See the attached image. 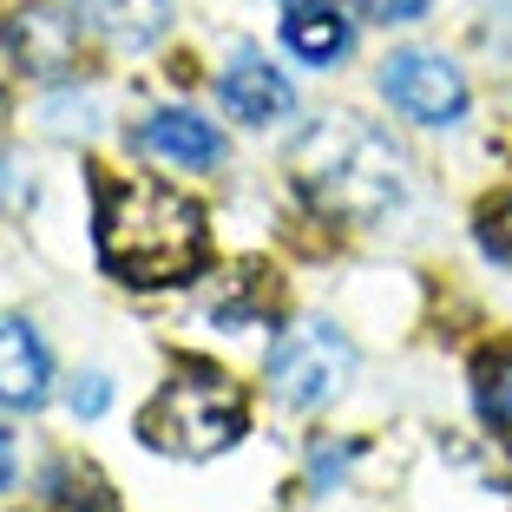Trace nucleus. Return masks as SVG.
<instances>
[{
  "mask_svg": "<svg viewBox=\"0 0 512 512\" xmlns=\"http://www.w3.org/2000/svg\"><path fill=\"white\" fill-rule=\"evenodd\" d=\"M99 263L119 283H178L204 263V211L158 178L99 184Z\"/></svg>",
  "mask_w": 512,
  "mask_h": 512,
  "instance_id": "obj_1",
  "label": "nucleus"
},
{
  "mask_svg": "<svg viewBox=\"0 0 512 512\" xmlns=\"http://www.w3.org/2000/svg\"><path fill=\"white\" fill-rule=\"evenodd\" d=\"M289 178L296 191L316 204L322 217H342V224H375L407 197V165L401 151L375 132L368 119H322L296 138L289 151Z\"/></svg>",
  "mask_w": 512,
  "mask_h": 512,
  "instance_id": "obj_2",
  "label": "nucleus"
},
{
  "mask_svg": "<svg viewBox=\"0 0 512 512\" xmlns=\"http://www.w3.org/2000/svg\"><path fill=\"white\" fill-rule=\"evenodd\" d=\"M138 434L158 453H184V460H211L243 434V394L224 368L184 362L165 388L151 394V407L138 414Z\"/></svg>",
  "mask_w": 512,
  "mask_h": 512,
  "instance_id": "obj_3",
  "label": "nucleus"
},
{
  "mask_svg": "<svg viewBox=\"0 0 512 512\" xmlns=\"http://www.w3.org/2000/svg\"><path fill=\"white\" fill-rule=\"evenodd\" d=\"M355 375V348L335 322H296L270 348V388L283 407H322L348 388Z\"/></svg>",
  "mask_w": 512,
  "mask_h": 512,
  "instance_id": "obj_4",
  "label": "nucleus"
},
{
  "mask_svg": "<svg viewBox=\"0 0 512 512\" xmlns=\"http://www.w3.org/2000/svg\"><path fill=\"white\" fill-rule=\"evenodd\" d=\"M381 92L394 99V112L421 125H453L467 112V79L447 53H427V46H407L394 60H381Z\"/></svg>",
  "mask_w": 512,
  "mask_h": 512,
  "instance_id": "obj_5",
  "label": "nucleus"
},
{
  "mask_svg": "<svg viewBox=\"0 0 512 512\" xmlns=\"http://www.w3.org/2000/svg\"><path fill=\"white\" fill-rule=\"evenodd\" d=\"M217 92H224V106L237 112L243 125H276L289 106H296V86H289V79L276 73V66L256 53V46H237V53H230Z\"/></svg>",
  "mask_w": 512,
  "mask_h": 512,
  "instance_id": "obj_6",
  "label": "nucleus"
},
{
  "mask_svg": "<svg viewBox=\"0 0 512 512\" xmlns=\"http://www.w3.org/2000/svg\"><path fill=\"white\" fill-rule=\"evenodd\" d=\"M7 46H14L20 73L33 79H60L79 53V20L73 14H53V7H27V14L7 20Z\"/></svg>",
  "mask_w": 512,
  "mask_h": 512,
  "instance_id": "obj_7",
  "label": "nucleus"
},
{
  "mask_svg": "<svg viewBox=\"0 0 512 512\" xmlns=\"http://www.w3.org/2000/svg\"><path fill=\"white\" fill-rule=\"evenodd\" d=\"M53 394V362L27 316H0V407H40Z\"/></svg>",
  "mask_w": 512,
  "mask_h": 512,
  "instance_id": "obj_8",
  "label": "nucleus"
},
{
  "mask_svg": "<svg viewBox=\"0 0 512 512\" xmlns=\"http://www.w3.org/2000/svg\"><path fill=\"white\" fill-rule=\"evenodd\" d=\"M138 145L151 158H165V165H184V171H211L224 158V132L211 119H197V112H151L138 125Z\"/></svg>",
  "mask_w": 512,
  "mask_h": 512,
  "instance_id": "obj_9",
  "label": "nucleus"
},
{
  "mask_svg": "<svg viewBox=\"0 0 512 512\" xmlns=\"http://www.w3.org/2000/svg\"><path fill=\"white\" fill-rule=\"evenodd\" d=\"M73 20L119 53H138L171 27V0H73Z\"/></svg>",
  "mask_w": 512,
  "mask_h": 512,
  "instance_id": "obj_10",
  "label": "nucleus"
},
{
  "mask_svg": "<svg viewBox=\"0 0 512 512\" xmlns=\"http://www.w3.org/2000/svg\"><path fill=\"white\" fill-rule=\"evenodd\" d=\"M283 40H289V53L309 60V66H335L348 53V27H342V14H335L329 0H289Z\"/></svg>",
  "mask_w": 512,
  "mask_h": 512,
  "instance_id": "obj_11",
  "label": "nucleus"
},
{
  "mask_svg": "<svg viewBox=\"0 0 512 512\" xmlns=\"http://www.w3.org/2000/svg\"><path fill=\"white\" fill-rule=\"evenodd\" d=\"M473 401H480V421L512 434V348L486 355L480 362V381H473Z\"/></svg>",
  "mask_w": 512,
  "mask_h": 512,
  "instance_id": "obj_12",
  "label": "nucleus"
},
{
  "mask_svg": "<svg viewBox=\"0 0 512 512\" xmlns=\"http://www.w3.org/2000/svg\"><path fill=\"white\" fill-rule=\"evenodd\" d=\"M53 499H60V512H119V499L106 493V480L92 467H53Z\"/></svg>",
  "mask_w": 512,
  "mask_h": 512,
  "instance_id": "obj_13",
  "label": "nucleus"
},
{
  "mask_svg": "<svg viewBox=\"0 0 512 512\" xmlns=\"http://www.w3.org/2000/svg\"><path fill=\"white\" fill-rule=\"evenodd\" d=\"M473 237H480V250L493 256V263H506L512 270V191L506 197H486L480 217H473Z\"/></svg>",
  "mask_w": 512,
  "mask_h": 512,
  "instance_id": "obj_14",
  "label": "nucleus"
},
{
  "mask_svg": "<svg viewBox=\"0 0 512 512\" xmlns=\"http://www.w3.org/2000/svg\"><path fill=\"white\" fill-rule=\"evenodd\" d=\"M92 99H46V125L53 132H92Z\"/></svg>",
  "mask_w": 512,
  "mask_h": 512,
  "instance_id": "obj_15",
  "label": "nucleus"
},
{
  "mask_svg": "<svg viewBox=\"0 0 512 512\" xmlns=\"http://www.w3.org/2000/svg\"><path fill=\"white\" fill-rule=\"evenodd\" d=\"M106 401H112V381L106 375H79L73 381V414H86V421H92V414H106Z\"/></svg>",
  "mask_w": 512,
  "mask_h": 512,
  "instance_id": "obj_16",
  "label": "nucleus"
},
{
  "mask_svg": "<svg viewBox=\"0 0 512 512\" xmlns=\"http://www.w3.org/2000/svg\"><path fill=\"white\" fill-rule=\"evenodd\" d=\"M362 14H368V20H388V27H394V20H421L427 0H362Z\"/></svg>",
  "mask_w": 512,
  "mask_h": 512,
  "instance_id": "obj_17",
  "label": "nucleus"
},
{
  "mask_svg": "<svg viewBox=\"0 0 512 512\" xmlns=\"http://www.w3.org/2000/svg\"><path fill=\"white\" fill-rule=\"evenodd\" d=\"M342 467H348V447H322L316 453V486H322V493L335 486V473H342Z\"/></svg>",
  "mask_w": 512,
  "mask_h": 512,
  "instance_id": "obj_18",
  "label": "nucleus"
},
{
  "mask_svg": "<svg viewBox=\"0 0 512 512\" xmlns=\"http://www.w3.org/2000/svg\"><path fill=\"white\" fill-rule=\"evenodd\" d=\"M14 480H20V447H14V434L0 427V493H7Z\"/></svg>",
  "mask_w": 512,
  "mask_h": 512,
  "instance_id": "obj_19",
  "label": "nucleus"
},
{
  "mask_svg": "<svg viewBox=\"0 0 512 512\" xmlns=\"http://www.w3.org/2000/svg\"><path fill=\"white\" fill-rule=\"evenodd\" d=\"M7 171H14V165L0 158V204H27V197H33V184H27V178H7Z\"/></svg>",
  "mask_w": 512,
  "mask_h": 512,
  "instance_id": "obj_20",
  "label": "nucleus"
}]
</instances>
